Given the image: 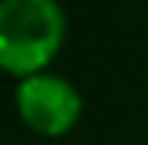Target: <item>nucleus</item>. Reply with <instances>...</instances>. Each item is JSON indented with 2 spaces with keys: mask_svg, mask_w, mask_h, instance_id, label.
Masks as SVG:
<instances>
[{
  "mask_svg": "<svg viewBox=\"0 0 148 145\" xmlns=\"http://www.w3.org/2000/svg\"><path fill=\"white\" fill-rule=\"evenodd\" d=\"M66 36L58 0H3L0 3V67L18 82L45 72Z\"/></svg>",
  "mask_w": 148,
  "mask_h": 145,
  "instance_id": "nucleus-1",
  "label": "nucleus"
},
{
  "mask_svg": "<svg viewBox=\"0 0 148 145\" xmlns=\"http://www.w3.org/2000/svg\"><path fill=\"white\" fill-rule=\"evenodd\" d=\"M18 118L39 136H64L82 115V97L76 85L55 72L21 79L15 88Z\"/></svg>",
  "mask_w": 148,
  "mask_h": 145,
  "instance_id": "nucleus-2",
  "label": "nucleus"
}]
</instances>
